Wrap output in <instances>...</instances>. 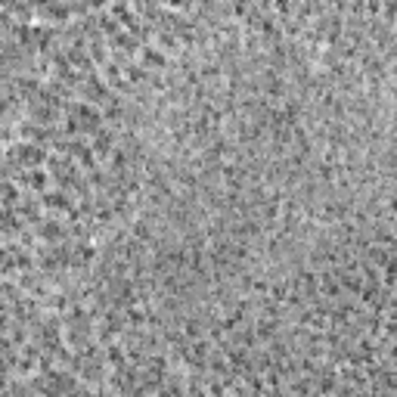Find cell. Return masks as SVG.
Wrapping results in <instances>:
<instances>
[{
	"label": "cell",
	"mask_w": 397,
	"mask_h": 397,
	"mask_svg": "<svg viewBox=\"0 0 397 397\" xmlns=\"http://www.w3.org/2000/svg\"><path fill=\"white\" fill-rule=\"evenodd\" d=\"M13 155H19L22 161H31V164H38V161H44V158H47V155H44L35 143H22V146H16V152H13Z\"/></svg>",
	"instance_id": "6da1fadb"
},
{
	"label": "cell",
	"mask_w": 397,
	"mask_h": 397,
	"mask_svg": "<svg viewBox=\"0 0 397 397\" xmlns=\"http://www.w3.org/2000/svg\"><path fill=\"white\" fill-rule=\"evenodd\" d=\"M44 205H47V208H59V211L72 208L69 198H65V192H47V195H44Z\"/></svg>",
	"instance_id": "7a4b0ae2"
},
{
	"label": "cell",
	"mask_w": 397,
	"mask_h": 397,
	"mask_svg": "<svg viewBox=\"0 0 397 397\" xmlns=\"http://www.w3.org/2000/svg\"><path fill=\"white\" fill-rule=\"evenodd\" d=\"M28 183L35 186V189H44L47 186V174L44 171H31V177H28Z\"/></svg>",
	"instance_id": "3957f363"
},
{
	"label": "cell",
	"mask_w": 397,
	"mask_h": 397,
	"mask_svg": "<svg viewBox=\"0 0 397 397\" xmlns=\"http://www.w3.org/2000/svg\"><path fill=\"white\" fill-rule=\"evenodd\" d=\"M41 233H44V236H47V239H59V236H62V230H59V226H53V223H50V226H41Z\"/></svg>",
	"instance_id": "277c9868"
}]
</instances>
